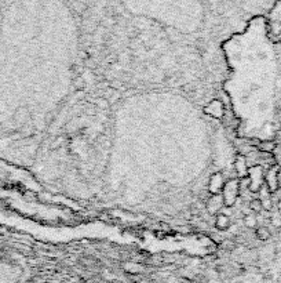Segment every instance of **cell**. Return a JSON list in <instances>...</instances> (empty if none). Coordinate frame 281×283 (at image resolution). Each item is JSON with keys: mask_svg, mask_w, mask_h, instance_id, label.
I'll return each instance as SVG.
<instances>
[{"mask_svg": "<svg viewBox=\"0 0 281 283\" xmlns=\"http://www.w3.org/2000/svg\"><path fill=\"white\" fill-rule=\"evenodd\" d=\"M265 185L269 188L270 192H275L280 184H279V166L270 168L265 174Z\"/></svg>", "mask_w": 281, "mask_h": 283, "instance_id": "cell-4", "label": "cell"}, {"mask_svg": "<svg viewBox=\"0 0 281 283\" xmlns=\"http://www.w3.org/2000/svg\"><path fill=\"white\" fill-rule=\"evenodd\" d=\"M225 186V178L222 173H215L208 181V191L211 195H221Z\"/></svg>", "mask_w": 281, "mask_h": 283, "instance_id": "cell-3", "label": "cell"}, {"mask_svg": "<svg viewBox=\"0 0 281 283\" xmlns=\"http://www.w3.org/2000/svg\"><path fill=\"white\" fill-rule=\"evenodd\" d=\"M272 224L275 226H281V216L279 213L277 214H273V217H272Z\"/></svg>", "mask_w": 281, "mask_h": 283, "instance_id": "cell-15", "label": "cell"}, {"mask_svg": "<svg viewBox=\"0 0 281 283\" xmlns=\"http://www.w3.org/2000/svg\"><path fill=\"white\" fill-rule=\"evenodd\" d=\"M235 168L237 174H239V180L247 177L248 173V166H247V159L246 156L237 155L235 159Z\"/></svg>", "mask_w": 281, "mask_h": 283, "instance_id": "cell-7", "label": "cell"}, {"mask_svg": "<svg viewBox=\"0 0 281 283\" xmlns=\"http://www.w3.org/2000/svg\"><path fill=\"white\" fill-rule=\"evenodd\" d=\"M272 200L273 202H281V186H279L275 192H272Z\"/></svg>", "mask_w": 281, "mask_h": 283, "instance_id": "cell-14", "label": "cell"}, {"mask_svg": "<svg viewBox=\"0 0 281 283\" xmlns=\"http://www.w3.org/2000/svg\"><path fill=\"white\" fill-rule=\"evenodd\" d=\"M259 148H261V150H264V152H272L276 148V144L272 142V141H264V142L259 144Z\"/></svg>", "mask_w": 281, "mask_h": 283, "instance_id": "cell-13", "label": "cell"}, {"mask_svg": "<svg viewBox=\"0 0 281 283\" xmlns=\"http://www.w3.org/2000/svg\"><path fill=\"white\" fill-rule=\"evenodd\" d=\"M257 224H258V221H257V217L254 214H247L244 217V226H247V228H255Z\"/></svg>", "mask_w": 281, "mask_h": 283, "instance_id": "cell-11", "label": "cell"}, {"mask_svg": "<svg viewBox=\"0 0 281 283\" xmlns=\"http://www.w3.org/2000/svg\"><path fill=\"white\" fill-rule=\"evenodd\" d=\"M224 206L225 203L222 195H211V198L207 202V210L210 214H219Z\"/></svg>", "mask_w": 281, "mask_h": 283, "instance_id": "cell-6", "label": "cell"}, {"mask_svg": "<svg viewBox=\"0 0 281 283\" xmlns=\"http://www.w3.org/2000/svg\"><path fill=\"white\" fill-rule=\"evenodd\" d=\"M204 112H206L208 116L214 118V119H221L225 114L224 102H222L221 100H214V101H211V102L204 108Z\"/></svg>", "mask_w": 281, "mask_h": 283, "instance_id": "cell-5", "label": "cell"}, {"mask_svg": "<svg viewBox=\"0 0 281 283\" xmlns=\"http://www.w3.org/2000/svg\"><path fill=\"white\" fill-rule=\"evenodd\" d=\"M279 8L280 10H272L270 12V17H272V24L275 26L273 34H280L281 32V3H279Z\"/></svg>", "mask_w": 281, "mask_h": 283, "instance_id": "cell-9", "label": "cell"}, {"mask_svg": "<svg viewBox=\"0 0 281 283\" xmlns=\"http://www.w3.org/2000/svg\"><path fill=\"white\" fill-rule=\"evenodd\" d=\"M247 178L250 181V191L251 192H259L261 188L265 185V173H264V168L262 166H251L248 168V173H247Z\"/></svg>", "mask_w": 281, "mask_h": 283, "instance_id": "cell-2", "label": "cell"}, {"mask_svg": "<svg viewBox=\"0 0 281 283\" xmlns=\"http://www.w3.org/2000/svg\"><path fill=\"white\" fill-rule=\"evenodd\" d=\"M222 199H224L225 206H233L237 199L240 196V182H239V178H233L229 180L228 182H225L224 190H222Z\"/></svg>", "mask_w": 281, "mask_h": 283, "instance_id": "cell-1", "label": "cell"}, {"mask_svg": "<svg viewBox=\"0 0 281 283\" xmlns=\"http://www.w3.org/2000/svg\"><path fill=\"white\" fill-rule=\"evenodd\" d=\"M277 208H279V214H280V216H281V202L277 203Z\"/></svg>", "mask_w": 281, "mask_h": 283, "instance_id": "cell-16", "label": "cell"}, {"mask_svg": "<svg viewBox=\"0 0 281 283\" xmlns=\"http://www.w3.org/2000/svg\"><path fill=\"white\" fill-rule=\"evenodd\" d=\"M270 236H272V234H270V231L266 226H259V228H257V238H258L259 240L266 242V240H269Z\"/></svg>", "mask_w": 281, "mask_h": 283, "instance_id": "cell-10", "label": "cell"}, {"mask_svg": "<svg viewBox=\"0 0 281 283\" xmlns=\"http://www.w3.org/2000/svg\"><path fill=\"white\" fill-rule=\"evenodd\" d=\"M250 208L255 212V213H261L264 208H262V202L259 200V199H253L251 202H250Z\"/></svg>", "mask_w": 281, "mask_h": 283, "instance_id": "cell-12", "label": "cell"}, {"mask_svg": "<svg viewBox=\"0 0 281 283\" xmlns=\"http://www.w3.org/2000/svg\"><path fill=\"white\" fill-rule=\"evenodd\" d=\"M215 226L221 230V231H226V230H229L230 226V218L228 214L225 213H221L217 214V218H215Z\"/></svg>", "mask_w": 281, "mask_h": 283, "instance_id": "cell-8", "label": "cell"}]
</instances>
